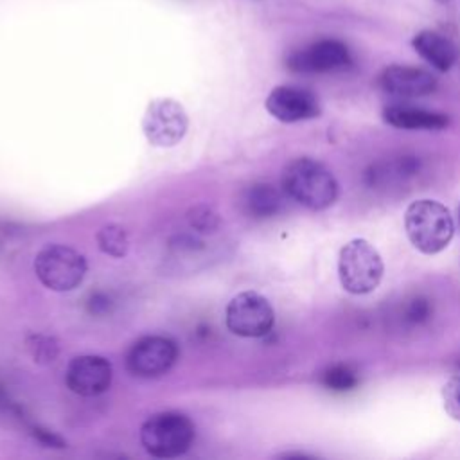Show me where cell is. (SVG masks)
<instances>
[{"label":"cell","mask_w":460,"mask_h":460,"mask_svg":"<svg viewBox=\"0 0 460 460\" xmlns=\"http://www.w3.org/2000/svg\"><path fill=\"white\" fill-rule=\"evenodd\" d=\"M187 113L172 99L153 101L144 115L142 129L146 138L158 147H169L178 144L187 133Z\"/></svg>","instance_id":"7"},{"label":"cell","mask_w":460,"mask_h":460,"mask_svg":"<svg viewBox=\"0 0 460 460\" xmlns=\"http://www.w3.org/2000/svg\"><path fill=\"white\" fill-rule=\"evenodd\" d=\"M34 271L45 288L52 291H72L86 275V261L70 246L49 244L36 253Z\"/></svg>","instance_id":"5"},{"label":"cell","mask_w":460,"mask_h":460,"mask_svg":"<svg viewBox=\"0 0 460 460\" xmlns=\"http://www.w3.org/2000/svg\"><path fill=\"white\" fill-rule=\"evenodd\" d=\"M27 347H29L31 356L38 363H50L58 356V343L50 336H43V334L31 336L27 340Z\"/></svg>","instance_id":"19"},{"label":"cell","mask_w":460,"mask_h":460,"mask_svg":"<svg viewBox=\"0 0 460 460\" xmlns=\"http://www.w3.org/2000/svg\"><path fill=\"white\" fill-rule=\"evenodd\" d=\"M178 347L167 336H144L133 343L128 352V370L137 377L164 376L176 361Z\"/></svg>","instance_id":"8"},{"label":"cell","mask_w":460,"mask_h":460,"mask_svg":"<svg viewBox=\"0 0 460 460\" xmlns=\"http://www.w3.org/2000/svg\"><path fill=\"white\" fill-rule=\"evenodd\" d=\"M90 307H92V313H102L108 309V298L102 295H95L90 302Z\"/></svg>","instance_id":"22"},{"label":"cell","mask_w":460,"mask_h":460,"mask_svg":"<svg viewBox=\"0 0 460 460\" xmlns=\"http://www.w3.org/2000/svg\"><path fill=\"white\" fill-rule=\"evenodd\" d=\"M99 250L111 257H124L129 248V237L122 225L108 223L97 232Z\"/></svg>","instance_id":"16"},{"label":"cell","mask_w":460,"mask_h":460,"mask_svg":"<svg viewBox=\"0 0 460 460\" xmlns=\"http://www.w3.org/2000/svg\"><path fill=\"white\" fill-rule=\"evenodd\" d=\"M404 230L419 252L433 255L442 252L453 239L455 221L440 201L417 199L404 212Z\"/></svg>","instance_id":"2"},{"label":"cell","mask_w":460,"mask_h":460,"mask_svg":"<svg viewBox=\"0 0 460 460\" xmlns=\"http://www.w3.org/2000/svg\"><path fill=\"white\" fill-rule=\"evenodd\" d=\"M442 402L446 413L460 422V374L449 377L442 386Z\"/></svg>","instance_id":"20"},{"label":"cell","mask_w":460,"mask_h":460,"mask_svg":"<svg viewBox=\"0 0 460 460\" xmlns=\"http://www.w3.org/2000/svg\"><path fill=\"white\" fill-rule=\"evenodd\" d=\"M284 198L270 183H253L241 194V207L250 217H271L282 210Z\"/></svg>","instance_id":"15"},{"label":"cell","mask_w":460,"mask_h":460,"mask_svg":"<svg viewBox=\"0 0 460 460\" xmlns=\"http://www.w3.org/2000/svg\"><path fill=\"white\" fill-rule=\"evenodd\" d=\"M196 429L190 419L178 411H162L149 417L140 428V442L144 449L156 458H174L183 455Z\"/></svg>","instance_id":"3"},{"label":"cell","mask_w":460,"mask_h":460,"mask_svg":"<svg viewBox=\"0 0 460 460\" xmlns=\"http://www.w3.org/2000/svg\"><path fill=\"white\" fill-rule=\"evenodd\" d=\"M266 110L280 122H298L318 117L316 97L296 86H277L266 97Z\"/></svg>","instance_id":"11"},{"label":"cell","mask_w":460,"mask_h":460,"mask_svg":"<svg viewBox=\"0 0 460 460\" xmlns=\"http://www.w3.org/2000/svg\"><path fill=\"white\" fill-rule=\"evenodd\" d=\"M226 327L243 338H259L271 331L275 313L266 296L255 291L237 293L226 305Z\"/></svg>","instance_id":"6"},{"label":"cell","mask_w":460,"mask_h":460,"mask_svg":"<svg viewBox=\"0 0 460 460\" xmlns=\"http://www.w3.org/2000/svg\"><path fill=\"white\" fill-rule=\"evenodd\" d=\"M458 212H460V210H458Z\"/></svg>","instance_id":"24"},{"label":"cell","mask_w":460,"mask_h":460,"mask_svg":"<svg viewBox=\"0 0 460 460\" xmlns=\"http://www.w3.org/2000/svg\"><path fill=\"white\" fill-rule=\"evenodd\" d=\"M322 383L331 390L345 392V390H352L358 385V376L352 367L338 363V365L329 367L322 374Z\"/></svg>","instance_id":"17"},{"label":"cell","mask_w":460,"mask_h":460,"mask_svg":"<svg viewBox=\"0 0 460 460\" xmlns=\"http://www.w3.org/2000/svg\"><path fill=\"white\" fill-rule=\"evenodd\" d=\"M111 376V363L106 358L84 354L70 361L65 374V381L74 394L83 397H93L110 388Z\"/></svg>","instance_id":"10"},{"label":"cell","mask_w":460,"mask_h":460,"mask_svg":"<svg viewBox=\"0 0 460 460\" xmlns=\"http://www.w3.org/2000/svg\"><path fill=\"white\" fill-rule=\"evenodd\" d=\"M429 316V304L424 298H415L406 307V320L411 323H420Z\"/></svg>","instance_id":"21"},{"label":"cell","mask_w":460,"mask_h":460,"mask_svg":"<svg viewBox=\"0 0 460 460\" xmlns=\"http://www.w3.org/2000/svg\"><path fill=\"white\" fill-rule=\"evenodd\" d=\"M282 190L311 210H323L336 201L338 183L332 172L313 158H296L282 172Z\"/></svg>","instance_id":"1"},{"label":"cell","mask_w":460,"mask_h":460,"mask_svg":"<svg viewBox=\"0 0 460 460\" xmlns=\"http://www.w3.org/2000/svg\"><path fill=\"white\" fill-rule=\"evenodd\" d=\"M413 49L438 72H447L458 59L456 45L435 31H420L413 38Z\"/></svg>","instance_id":"13"},{"label":"cell","mask_w":460,"mask_h":460,"mask_svg":"<svg viewBox=\"0 0 460 460\" xmlns=\"http://www.w3.org/2000/svg\"><path fill=\"white\" fill-rule=\"evenodd\" d=\"M383 119L399 129H442L449 124V119L444 113L406 104L386 106Z\"/></svg>","instance_id":"14"},{"label":"cell","mask_w":460,"mask_h":460,"mask_svg":"<svg viewBox=\"0 0 460 460\" xmlns=\"http://www.w3.org/2000/svg\"><path fill=\"white\" fill-rule=\"evenodd\" d=\"M352 58L345 43L338 40H320L309 47L293 52L288 58V66L295 72L322 74L350 66Z\"/></svg>","instance_id":"9"},{"label":"cell","mask_w":460,"mask_h":460,"mask_svg":"<svg viewBox=\"0 0 460 460\" xmlns=\"http://www.w3.org/2000/svg\"><path fill=\"white\" fill-rule=\"evenodd\" d=\"M187 223L199 234H212L219 228V216L208 205H196L187 212Z\"/></svg>","instance_id":"18"},{"label":"cell","mask_w":460,"mask_h":460,"mask_svg":"<svg viewBox=\"0 0 460 460\" xmlns=\"http://www.w3.org/2000/svg\"><path fill=\"white\" fill-rule=\"evenodd\" d=\"M379 86L394 97L408 99L431 93L437 88V79L431 72L422 68L392 65L381 72Z\"/></svg>","instance_id":"12"},{"label":"cell","mask_w":460,"mask_h":460,"mask_svg":"<svg viewBox=\"0 0 460 460\" xmlns=\"http://www.w3.org/2000/svg\"><path fill=\"white\" fill-rule=\"evenodd\" d=\"M437 2H440V4H449L451 0H437Z\"/></svg>","instance_id":"23"},{"label":"cell","mask_w":460,"mask_h":460,"mask_svg":"<svg viewBox=\"0 0 460 460\" xmlns=\"http://www.w3.org/2000/svg\"><path fill=\"white\" fill-rule=\"evenodd\" d=\"M383 259L367 239H352L338 257V277L341 288L352 295L374 291L383 279Z\"/></svg>","instance_id":"4"}]
</instances>
